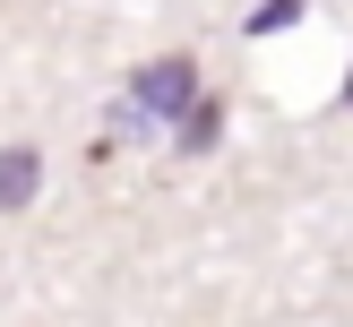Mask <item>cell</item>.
Returning a JSON list of instances; mask_svg holds the SVG:
<instances>
[{
    "mask_svg": "<svg viewBox=\"0 0 353 327\" xmlns=\"http://www.w3.org/2000/svg\"><path fill=\"white\" fill-rule=\"evenodd\" d=\"M34 181H43V164H34V147H9L0 155V207H26Z\"/></svg>",
    "mask_w": 353,
    "mask_h": 327,
    "instance_id": "cell-2",
    "label": "cell"
},
{
    "mask_svg": "<svg viewBox=\"0 0 353 327\" xmlns=\"http://www.w3.org/2000/svg\"><path fill=\"white\" fill-rule=\"evenodd\" d=\"M293 17H302V0H268V9L250 17V34H276V26H293Z\"/></svg>",
    "mask_w": 353,
    "mask_h": 327,
    "instance_id": "cell-3",
    "label": "cell"
},
{
    "mask_svg": "<svg viewBox=\"0 0 353 327\" xmlns=\"http://www.w3.org/2000/svg\"><path fill=\"white\" fill-rule=\"evenodd\" d=\"M190 103H199V69H190V61H155V69H138V103H130L138 120H181Z\"/></svg>",
    "mask_w": 353,
    "mask_h": 327,
    "instance_id": "cell-1",
    "label": "cell"
},
{
    "mask_svg": "<svg viewBox=\"0 0 353 327\" xmlns=\"http://www.w3.org/2000/svg\"><path fill=\"white\" fill-rule=\"evenodd\" d=\"M345 103H353V78H345Z\"/></svg>",
    "mask_w": 353,
    "mask_h": 327,
    "instance_id": "cell-4",
    "label": "cell"
}]
</instances>
